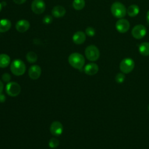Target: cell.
I'll return each instance as SVG.
<instances>
[{"label":"cell","instance_id":"obj_24","mask_svg":"<svg viewBox=\"0 0 149 149\" xmlns=\"http://www.w3.org/2000/svg\"><path fill=\"white\" fill-rule=\"evenodd\" d=\"M85 33L89 37H93L95 34V30L92 27H87L86 29Z\"/></svg>","mask_w":149,"mask_h":149},{"label":"cell","instance_id":"obj_28","mask_svg":"<svg viewBox=\"0 0 149 149\" xmlns=\"http://www.w3.org/2000/svg\"><path fill=\"white\" fill-rule=\"evenodd\" d=\"M6 100V97L3 94H0V102H4Z\"/></svg>","mask_w":149,"mask_h":149},{"label":"cell","instance_id":"obj_26","mask_svg":"<svg viewBox=\"0 0 149 149\" xmlns=\"http://www.w3.org/2000/svg\"><path fill=\"white\" fill-rule=\"evenodd\" d=\"M10 79H11V76L10 74H9L8 73H5L2 75V80L5 83L10 82Z\"/></svg>","mask_w":149,"mask_h":149},{"label":"cell","instance_id":"obj_7","mask_svg":"<svg viewBox=\"0 0 149 149\" xmlns=\"http://www.w3.org/2000/svg\"><path fill=\"white\" fill-rule=\"evenodd\" d=\"M147 33V29L142 24H137L135 26L132 30V34L134 38L141 39Z\"/></svg>","mask_w":149,"mask_h":149},{"label":"cell","instance_id":"obj_18","mask_svg":"<svg viewBox=\"0 0 149 149\" xmlns=\"http://www.w3.org/2000/svg\"><path fill=\"white\" fill-rule=\"evenodd\" d=\"M139 51L143 56L149 55V42H144L139 46Z\"/></svg>","mask_w":149,"mask_h":149},{"label":"cell","instance_id":"obj_10","mask_svg":"<svg viewBox=\"0 0 149 149\" xmlns=\"http://www.w3.org/2000/svg\"><path fill=\"white\" fill-rule=\"evenodd\" d=\"M49 130L52 135L55 136H59L63 132V125L59 121H54L51 123Z\"/></svg>","mask_w":149,"mask_h":149},{"label":"cell","instance_id":"obj_4","mask_svg":"<svg viewBox=\"0 0 149 149\" xmlns=\"http://www.w3.org/2000/svg\"><path fill=\"white\" fill-rule=\"evenodd\" d=\"M84 53L86 58L88 60L93 62L98 60L100 55L98 48L94 45H90L87 47Z\"/></svg>","mask_w":149,"mask_h":149},{"label":"cell","instance_id":"obj_3","mask_svg":"<svg viewBox=\"0 0 149 149\" xmlns=\"http://www.w3.org/2000/svg\"><path fill=\"white\" fill-rule=\"evenodd\" d=\"M10 69L14 75L19 76L23 75L25 73L26 67L23 61L17 59H15L12 62Z\"/></svg>","mask_w":149,"mask_h":149},{"label":"cell","instance_id":"obj_8","mask_svg":"<svg viewBox=\"0 0 149 149\" xmlns=\"http://www.w3.org/2000/svg\"><path fill=\"white\" fill-rule=\"evenodd\" d=\"M32 11L37 15L42 13L45 9V3L43 0H33L31 5Z\"/></svg>","mask_w":149,"mask_h":149},{"label":"cell","instance_id":"obj_25","mask_svg":"<svg viewBox=\"0 0 149 149\" xmlns=\"http://www.w3.org/2000/svg\"><path fill=\"white\" fill-rule=\"evenodd\" d=\"M52 17L50 15H45L42 19V22L45 24H49L52 22Z\"/></svg>","mask_w":149,"mask_h":149},{"label":"cell","instance_id":"obj_17","mask_svg":"<svg viewBox=\"0 0 149 149\" xmlns=\"http://www.w3.org/2000/svg\"><path fill=\"white\" fill-rule=\"evenodd\" d=\"M10 63V58L9 56L5 54H0V68H5L7 67Z\"/></svg>","mask_w":149,"mask_h":149},{"label":"cell","instance_id":"obj_21","mask_svg":"<svg viewBox=\"0 0 149 149\" xmlns=\"http://www.w3.org/2000/svg\"><path fill=\"white\" fill-rule=\"evenodd\" d=\"M27 61L30 63H33L36 62L37 60V54L33 52V51H30L29 52L26 56Z\"/></svg>","mask_w":149,"mask_h":149},{"label":"cell","instance_id":"obj_1","mask_svg":"<svg viewBox=\"0 0 149 149\" xmlns=\"http://www.w3.org/2000/svg\"><path fill=\"white\" fill-rule=\"evenodd\" d=\"M68 62L71 66L74 69L80 70L84 65L85 59L80 53L73 52L69 56Z\"/></svg>","mask_w":149,"mask_h":149},{"label":"cell","instance_id":"obj_23","mask_svg":"<svg viewBox=\"0 0 149 149\" xmlns=\"http://www.w3.org/2000/svg\"><path fill=\"white\" fill-rule=\"evenodd\" d=\"M115 80L118 83H122L125 80V76L123 73H118L115 77Z\"/></svg>","mask_w":149,"mask_h":149},{"label":"cell","instance_id":"obj_6","mask_svg":"<svg viewBox=\"0 0 149 149\" xmlns=\"http://www.w3.org/2000/svg\"><path fill=\"white\" fill-rule=\"evenodd\" d=\"M5 90L8 95L10 97H16L20 94L21 87L17 83L11 81L7 83Z\"/></svg>","mask_w":149,"mask_h":149},{"label":"cell","instance_id":"obj_15","mask_svg":"<svg viewBox=\"0 0 149 149\" xmlns=\"http://www.w3.org/2000/svg\"><path fill=\"white\" fill-rule=\"evenodd\" d=\"M52 16L54 17L59 18L63 16L66 13V9L64 7L61 5H57L54 6L51 11Z\"/></svg>","mask_w":149,"mask_h":149},{"label":"cell","instance_id":"obj_32","mask_svg":"<svg viewBox=\"0 0 149 149\" xmlns=\"http://www.w3.org/2000/svg\"><path fill=\"white\" fill-rule=\"evenodd\" d=\"M148 111H149V105H148Z\"/></svg>","mask_w":149,"mask_h":149},{"label":"cell","instance_id":"obj_13","mask_svg":"<svg viewBox=\"0 0 149 149\" xmlns=\"http://www.w3.org/2000/svg\"><path fill=\"white\" fill-rule=\"evenodd\" d=\"M86 39V33L81 31H76L72 37V40L74 43L76 44H81L84 42Z\"/></svg>","mask_w":149,"mask_h":149},{"label":"cell","instance_id":"obj_2","mask_svg":"<svg viewBox=\"0 0 149 149\" xmlns=\"http://www.w3.org/2000/svg\"><path fill=\"white\" fill-rule=\"evenodd\" d=\"M111 12L114 17L122 19L126 16L127 10L123 3L120 2H115L111 5Z\"/></svg>","mask_w":149,"mask_h":149},{"label":"cell","instance_id":"obj_27","mask_svg":"<svg viewBox=\"0 0 149 149\" xmlns=\"http://www.w3.org/2000/svg\"><path fill=\"white\" fill-rule=\"evenodd\" d=\"M13 1L15 3H16L17 5L23 4L26 1V0H13Z\"/></svg>","mask_w":149,"mask_h":149},{"label":"cell","instance_id":"obj_20","mask_svg":"<svg viewBox=\"0 0 149 149\" xmlns=\"http://www.w3.org/2000/svg\"><path fill=\"white\" fill-rule=\"evenodd\" d=\"M85 4L86 2L84 0H73L72 6L75 10H80L84 8Z\"/></svg>","mask_w":149,"mask_h":149},{"label":"cell","instance_id":"obj_19","mask_svg":"<svg viewBox=\"0 0 149 149\" xmlns=\"http://www.w3.org/2000/svg\"><path fill=\"white\" fill-rule=\"evenodd\" d=\"M139 7L137 5H132L127 8V13L130 17H134L139 14Z\"/></svg>","mask_w":149,"mask_h":149},{"label":"cell","instance_id":"obj_31","mask_svg":"<svg viewBox=\"0 0 149 149\" xmlns=\"http://www.w3.org/2000/svg\"><path fill=\"white\" fill-rule=\"evenodd\" d=\"M2 4L0 2V12L1 11V10H2Z\"/></svg>","mask_w":149,"mask_h":149},{"label":"cell","instance_id":"obj_5","mask_svg":"<svg viewBox=\"0 0 149 149\" xmlns=\"http://www.w3.org/2000/svg\"><path fill=\"white\" fill-rule=\"evenodd\" d=\"M134 65V62L132 58H126L121 61L119 65V69L124 74H128L133 70Z\"/></svg>","mask_w":149,"mask_h":149},{"label":"cell","instance_id":"obj_30","mask_svg":"<svg viewBox=\"0 0 149 149\" xmlns=\"http://www.w3.org/2000/svg\"><path fill=\"white\" fill-rule=\"evenodd\" d=\"M146 20L147 23L149 24V10L147 11V15H146Z\"/></svg>","mask_w":149,"mask_h":149},{"label":"cell","instance_id":"obj_11","mask_svg":"<svg viewBox=\"0 0 149 149\" xmlns=\"http://www.w3.org/2000/svg\"><path fill=\"white\" fill-rule=\"evenodd\" d=\"M41 74V68L37 65H32L29 70V76L33 80L38 79Z\"/></svg>","mask_w":149,"mask_h":149},{"label":"cell","instance_id":"obj_9","mask_svg":"<svg viewBox=\"0 0 149 149\" xmlns=\"http://www.w3.org/2000/svg\"><path fill=\"white\" fill-rule=\"evenodd\" d=\"M115 27L118 32L120 33H125L130 29L129 22L125 19H119L116 22Z\"/></svg>","mask_w":149,"mask_h":149},{"label":"cell","instance_id":"obj_14","mask_svg":"<svg viewBox=\"0 0 149 149\" xmlns=\"http://www.w3.org/2000/svg\"><path fill=\"white\" fill-rule=\"evenodd\" d=\"M98 66L95 63H89L87 64L84 68V71L86 74L92 76L98 72Z\"/></svg>","mask_w":149,"mask_h":149},{"label":"cell","instance_id":"obj_22","mask_svg":"<svg viewBox=\"0 0 149 149\" xmlns=\"http://www.w3.org/2000/svg\"><path fill=\"white\" fill-rule=\"evenodd\" d=\"M59 141L57 139L54 138V137L51 138L49 140V143H48L49 147L51 148H56L59 146Z\"/></svg>","mask_w":149,"mask_h":149},{"label":"cell","instance_id":"obj_12","mask_svg":"<svg viewBox=\"0 0 149 149\" xmlns=\"http://www.w3.org/2000/svg\"><path fill=\"white\" fill-rule=\"evenodd\" d=\"M30 26V24L29 21L24 19H22L16 23L15 27L17 31L20 33H24L29 30Z\"/></svg>","mask_w":149,"mask_h":149},{"label":"cell","instance_id":"obj_29","mask_svg":"<svg viewBox=\"0 0 149 149\" xmlns=\"http://www.w3.org/2000/svg\"><path fill=\"white\" fill-rule=\"evenodd\" d=\"M3 89V84L1 80H0V94L2 93Z\"/></svg>","mask_w":149,"mask_h":149},{"label":"cell","instance_id":"obj_16","mask_svg":"<svg viewBox=\"0 0 149 149\" xmlns=\"http://www.w3.org/2000/svg\"><path fill=\"white\" fill-rule=\"evenodd\" d=\"M11 22L7 19L0 20V33H5L8 31L11 27Z\"/></svg>","mask_w":149,"mask_h":149}]
</instances>
